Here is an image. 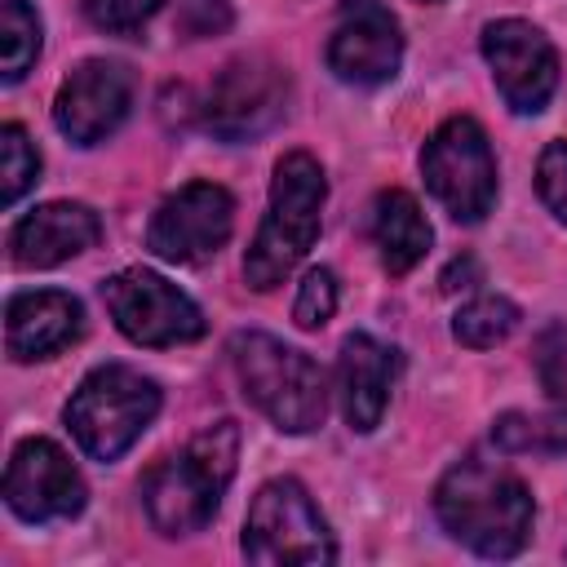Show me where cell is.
Listing matches in <instances>:
<instances>
[{
	"label": "cell",
	"instance_id": "cell-5",
	"mask_svg": "<svg viewBox=\"0 0 567 567\" xmlns=\"http://www.w3.org/2000/svg\"><path fill=\"white\" fill-rule=\"evenodd\" d=\"M159 412V385L124 363L93 368L66 403V425L84 456L120 461Z\"/></svg>",
	"mask_w": 567,
	"mask_h": 567
},
{
	"label": "cell",
	"instance_id": "cell-13",
	"mask_svg": "<svg viewBox=\"0 0 567 567\" xmlns=\"http://www.w3.org/2000/svg\"><path fill=\"white\" fill-rule=\"evenodd\" d=\"M133 106V71L115 58H89L80 62L58 97H53V124L75 146H97L111 137Z\"/></svg>",
	"mask_w": 567,
	"mask_h": 567
},
{
	"label": "cell",
	"instance_id": "cell-23",
	"mask_svg": "<svg viewBox=\"0 0 567 567\" xmlns=\"http://www.w3.org/2000/svg\"><path fill=\"white\" fill-rule=\"evenodd\" d=\"M332 310H337V275H332L328 266L306 270L301 288H297V301H292V319H297V328L315 332V328H323V323L332 319Z\"/></svg>",
	"mask_w": 567,
	"mask_h": 567
},
{
	"label": "cell",
	"instance_id": "cell-27",
	"mask_svg": "<svg viewBox=\"0 0 567 567\" xmlns=\"http://www.w3.org/2000/svg\"><path fill=\"white\" fill-rule=\"evenodd\" d=\"M177 27H182L190 40H199V35L226 31V27H230V9H226V0H182Z\"/></svg>",
	"mask_w": 567,
	"mask_h": 567
},
{
	"label": "cell",
	"instance_id": "cell-19",
	"mask_svg": "<svg viewBox=\"0 0 567 567\" xmlns=\"http://www.w3.org/2000/svg\"><path fill=\"white\" fill-rule=\"evenodd\" d=\"M492 439L501 452H549V456H567V403L549 408L540 416H523V412H505L492 425Z\"/></svg>",
	"mask_w": 567,
	"mask_h": 567
},
{
	"label": "cell",
	"instance_id": "cell-12",
	"mask_svg": "<svg viewBox=\"0 0 567 567\" xmlns=\"http://www.w3.org/2000/svg\"><path fill=\"white\" fill-rule=\"evenodd\" d=\"M483 58L509 111L536 115L558 89V53L540 27L523 18H501L483 27Z\"/></svg>",
	"mask_w": 567,
	"mask_h": 567
},
{
	"label": "cell",
	"instance_id": "cell-15",
	"mask_svg": "<svg viewBox=\"0 0 567 567\" xmlns=\"http://www.w3.org/2000/svg\"><path fill=\"white\" fill-rule=\"evenodd\" d=\"M399 350L377 341L372 332H350L341 341V359H337V399H341V416L350 430L372 434L385 416L390 390L399 381Z\"/></svg>",
	"mask_w": 567,
	"mask_h": 567
},
{
	"label": "cell",
	"instance_id": "cell-26",
	"mask_svg": "<svg viewBox=\"0 0 567 567\" xmlns=\"http://www.w3.org/2000/svg\"><path fill=\"white\" fill-rule=\"evenodd\" d=\"M536 190L545 208L567 226V142H549L536 164Z\"/></svg>",
	"mask_w": 567,
	"mask_h": 567
},
{
	"label": "cell",
	"instance_id": "cell-1",
	"mask_svg": "<svg viewBox=\"0 0 567 567\" xmlns=\"http://www.w3.org/2000/svg\"><path fill=\"white\" fill-rule=\"evenodd\" d=\"M434 514L443 532L483 558H514L532 540V492L527 483L492 456L470 452L434 487Z\"/></svg>",
	"mask_w": 567,
	"mask_h": 567
},
{
	"label": "cell",
	"instance_id": "cell-22",
	"mask_svg": "<svg viewBox=\"0 0 567 567\" xmlns=\"http://www.w3.org/2000/svg\"><path fill=\"white\" fill-rule=\"evenodd\" d=\"M40 182V151L22 124L0 128V204H18Z\"/></svg>",
	"mask_w": 567,
	"mask_h": 567
},
{
	"label": "cell",
	"instance_id": "cell-20",
	"mask_svg": "<svg viewBox=\"0 0 567 567\" xmlns=\"http://www.w3.org/2000/svg\"><path fill=\"white\" fill-rule=\"evenodd\" d=\"M518 328V306L509 297H496V292H478L470 297L456 319H452V337L470 350H487V346H501L509 332Z\"/></svg>",
	"mask_w": 567,
	"mask_h": 567
},
{
	"label": "cell",
	"instance_id": "cell-16",
	"mask_svg": "<svg viewBox=\"0 0 567 567\" xmlns=\"http://www.w3.org/2000/svg\"><path fill=\"white\" fill-rule=\"evenodd\" d=\"M102 235V221L89 204H71V199H53L31 208L27 217H18V226L9 230V257L22 270H49L62 266L80 252H89Z\"/></svg>",
	"mask_w": 567,
	"mask_h": 567
},
{
	"label": "cell",
	"instance_id": "cell-17",
	"mask_svg": "<svg viewBox=\"0 0 567 567\" xmlns=\"http://www.w3.org/2000/svg\"><path fill=\"white\" fill-rule=\"evenodd\" d=\"M84 332V306L62 288L18 292L4 306V350L13 363L49 359Z\"/></svg>",
	"mask_w": 567,
	"mask_h": 567
},
{
	"label": "cell",
	"instance_id": "cell-2",
	"mask_svg": "<svg viewBox=\"0 0 567 567\" xmlns=\"http://www.w3.org/2000/svg\"><path fill=\"white\" fill-rule=\"evenodd\" d=\"M239 465V425L213 421L182 452L155 461L142 478V505L164 536L204 532L235 478Z\"/></svg>",
	"mask_w": 567,
	"mask_h": 567
},
{
	"label": "cell",
	"instance_id": "cell-18",
	"mask_svg": "<svg viewBox=\"0 0 567 567\" xmlns=\"http://www.w3.org/2000/svg\"><path fill=\"white\" fill-rule=\"evenodd\" d=\"M368 230H372V244L381 252V266L390 275H408L425 252H430V221L421 213V204L408 195V190H381L372 199V217H368Z\"/></svg>",
	"mask_w": 567,
	"mask_h": 567
},
{
	"label": "cell",
	"instance_id": "cell-7",
	"mask_svg": "<svg viewBox=\"0 0 567 567\" xmlns=\"http://www.w3.org/2000/svg\"><path fill=\"white\" fill-rule=\"evenodd\" d=\"M421 173L452 221L474 226L496 204V155L483 124L470 115H452L430 133L421 151Z\"/></svg>",
	"mask_w": 567,
	"mask_h": 567
},
{
	"label": "cell",
	"instance_id": "cell-8",
	"mask_svg": "<svg viewBox=\"0 0 567 567\" xmlns=\"http://www.w3.org/2000/svg\"><path fill=\"white\" fill-rule=\"evenodd\" d=\"M102 301L133 346H182L204 337V310L155 270L128 266L111 275L102 284Z\"/></svg>",
	"mask_w": 567,
	"mask_h": 567
},
{
	"label": "cell",
	"instance_id": "cell-14",
	"mask_svg": "<svg viewBox=\"0 0 567 567\" xmlns=\"http://www.w3.org/2000/svg\"><path fill=\"white\" fill-rule=\"evenodd\" d=\"M403 31L381 0H341L328 35V66L346 84H385L399 75Z\"/></svg>",
	"mask_w": 567,
	"mask_h": 567
},
{
	"label": "cell",
	"instance_id": "cell-25",
	"mask_svg": "<svg viewBox=\"0 0 567 567\" xmlns=\"http://www.w3.org/2000/svg\"><path fill=\"white\" fill-rule=\"evenodd\" d=\"M536 377L549 399H567V328L549 323L536 337Z\"/></svg>",
	"mask_w": 567,
	"mask_h": 567
},
{
	"label": "cell",
	"instance_id": "cell-4",
	"mask_svg": "<svg viewBox=\"0 0 567 567\" xmlns=\"http://www.w3.org/2000/svg\"><path fill=\"white\" fill-rule=\"evenodd\" d=\"M230 363L239 372L244 394L270 416L284 434H310L328 416V385L310 354L284 346L270 332H235L230 337Z\"/></svg>",
	"mask_w": 567,
	"mask_h": 567
},
{
	"label": "cell",
	"instance_id": "cell-28",
	"mask_svg": "<svg viewBox=\"0 0 567 567\" xmlns=\"http://www.w3.org/2000/svg\"><path fill=\"white\" fill-rule=\"evenodd\" d=\"M474 284H478V261H474V257H456V261L443 270V279H439L443 292H461V288H474Z\"/></svg>",
	"mask_w": 567,
	"mask_h": 567
},
{
	"label": "cell",
	"instance_id": "cell-6",
	"mask_svg": "<svg viewBox=\"0 0 567 567\" xmlns=\"http://www.w3.org/2000/svg\"><path fill=\"white\" fill-rule=\"evenodd\" d=\"M239 545L244 558L261 567H310L337 558V540L297 478H270L257 487Z\"/></svg>",
	"mask_w": 567,
	"mask_h": 567
},
{
	"label": "cell",
	"instance_id": "cell-10",
	"mask_svg": "<svg viewBox=\"0 0 567 567\" xmlns=\"http://www.w3.org/2000/svg\"><path fill=\"white\" fill-rule=\"evenodd\" d=\"M230 230H235L230 190L217 182H186L155 208L146 226V248L159 261L195 266V261H208L230 239Z\"/></svg>",
	"mask_w": 567,
	"mask_h": 567
},
{
	"label": "cell",
	"instance_id": "cell-24",
	"mask_svg": "<svg viewBox=\"0 0 567 567\" xmlns=\"http://www.w3.org/2000/svg\"><path fill=\"white\" fill-rule=\"evenodd\" d=\"M164 9V0H84V13L97 31L106 35H133L142 31L155 13Z\"/></svg>",
	"mask_w": 567,
	"mask_h": 567
},
{
	"label": "cell",
	"instance_id": "cell-9",
	"mask_svg": "<svg viewBox=\"0 0 567 567\" xmlns=\"http://www.w3.org/2000/svg\"><path fill=\"white\" fill-rule=\"evenodd\" d=\"M288 106V75L261 53L235 58L221 66L204 97V128L221 142H252L261 137Z\"/></svg>",
	"mask_w": 567,
	"mask_h": 567
},
{
	"label": "cell",
	"instance_id": "cell-3",
	"mask_svg": "<svg viewBox=\"0 0 567 567\" xmlns=\"http://www.w3.org/2000/svg\"><path fill=\"white\" fill-rule=\"evenodd\" d=\"M328 199V182L315 155L306 151H288L275 164L270 177V208L266 221L244 257V279L257 292H270L275 284H284V275L315 248L319 239V213Z\"/></svg>",
	"mask_w": 567,
	"mask_h": 567
},
{
	"label": "cell",
	"instance_id": "cell-21",
	"mask_svg": "<svg viewBox=\"0 0 567 567\" xmlns=\"http://www.w3.org/2000/svg\"><path fill=\"white\" fill-rule=\"evenodd\" d=\"M40 53V13L27 0H0V80L13 84Z\"/></svg>",
	"mask_w": 567,
	"mask_h": 567
},
{
	"label": "cell",
	"instance_id": "cell-11",
	"mask_svg": "<svg viewBox=\"0 0 567 567\" xmlns=\"http://www.w3.org/2000/svg\"><path fill=\"white\" fill-rule=\"evenodd\" d=\"M89 487L53 439H22L4 470V505L27 523H66L84 509Z\"/></svg>",
	"mask_w": 567,
	"mask_h": 567
}]
</instances>
